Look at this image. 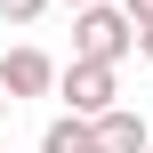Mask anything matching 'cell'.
<instances>
[{
	"mask_svg": "<svg viewBox=\"0 0 153 153\" xmlns=\"http://www.w3.org/2000/svg\"><path fill=\"white\" fill-rule=\"evenodd\" d=\"M48 0H0V24H40Z\"/></svg>",
	"mask_w": 153,
	"mask_h": 153,
	"instance_id": "obj_6",
	"label": "cell"
},
{
	"mask_svg": "<svg viewBox=\"0 0 153 153\" xmlns=\"http://www.w3.org/2000/svg\"><path fill=\"white\" fill-rule=\"evenodd\" d=\"M56 97H65L73 121H105V113H121V73L113 65H65L56 73Z\"/></svg>",
	"mask_w": 153,
	"mask_h": 153,
	"instance_id": "obj_2",
	"label": "cell"
},
{
	"mask_svg": "<svg viewBox=\"0 0 153 153\" xmlns=\"http://www.w3.org/2000/svg\"><path fill=\"white\" fill-rule=\"evenodd\" d=\"M56 73H65V65H56L48 48H32V40L0 48V97H8V105H16V97H48V89H56Z\"/></svg>",
	"mask_w": 153,
	"mask_h": 153,
	"instance_id": "obj_3",
	"label": "cell"
},
{
	"mask_svg": "<svg viewBox=\"0 0 153 153\" xmlns=\"http://www.w3.org/2000/svg\"><path fill=\"white\" fill-rule=\"evenodd\" d=\"M65 8H73V16H81V8H105V0H65Z\"/></svg>",
	"mask_w": 153,
	"mask_h": 153,
	"instance_id": "obj_9",
	"label": "cell"
},
{
	"mask_svg": "<svg viewBox=\"0 0 153 153\" xmlns=\"http://www.w3.org/2000/svg\"><path fill=\"white\" fill-rule=\"evenodd\" d=\"M137 56H145V65H153V24H145V32H137Z\"/></svg>",
	"mask_w": 153,
	"mask_h": 153,
	"instance_id": "obj_8",
	"label": "cell"
},
{
	"mask_svg": "<svg viewBox=\"0 0 153 153\" xmlns=\"http://www.w3.org/2000/svg\"><path fill=\"white\" fill-rule=\"evenodd\" d=\"M97 153H153V137H145V121L121 105V113H105V121H97Z\"/></svg>",
	"mask_w": 153,
	"mask_h": 153,
	"instance_id": "obj_4",
	"label": "cell"
},
{
	"mask_svg": "<svg viewBox=\"0 0 153 153\" xmlns=\"http://www.w3.org/2000/svg\"><path fill=\"white\" fill-rule=\"evenodd\" d=\"M40 153H97V121H73V113H56V121L40 129Z\"/></svg>",
	"mask_w": 153,
	"mask_h": 153,
	"instance_id": "obj_5",
	"label": "cell"
},
{
	"mask_svg": "<svg viewBox=\"0 0 153 153\" xmlns=\"http://www.w3.org/2000/svg\"><path fill=\"white\" fill-rule=\"evenodd\" d=\"M113 8H121V16L137 24V32H145V24H153V0H113Z\"/></svg>",
	"mask_w": 153,
	"mask_h": 153,
	"instance_id": "obj_7",
	"label": "cell"
},
{
	"mask_svg": "<svg viewBox=\"0 0 153 153\" xmlns=\"http://www.w3.org/2000/svg\"><path fill=\"white\" fill-rule=\"evenodd\" d=\"M129 48H137V24H129L113 0L73 16V65H113V73H121V56H129Z\"/></svg>",
	"mask_w": 153,
	"mask_h": 153,
	"instance_id": "obj_1",
	"label": "cell"
},
{
	"mask_svg": "<svg viewBox=\"0 0 153 153\" xmlns=\"http://www.w3.org/2000/svg\"><path fill=\"white\" fill-rule=\"evenodd\" d=\"M0 121H8V97H0Z\"/></svg>",
	"mask_w": 153,
	"mask_h": 153,
	"instance_id": "obj_10",
	"label": "cell"
}]
</instances>
